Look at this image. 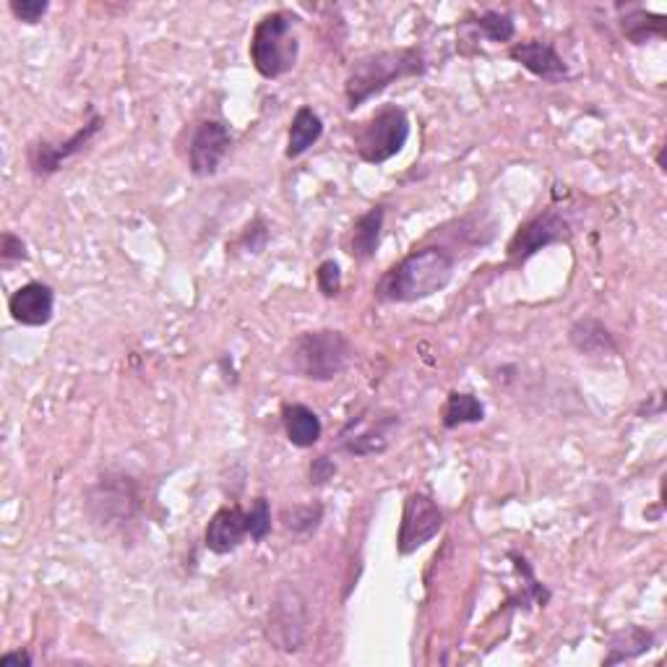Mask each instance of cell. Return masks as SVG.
Returning a JSON list of instances; mask_svg holds the SVG:
<instances>
[{"label":"cell","mask_w":667,"mask_h":667,"mask_svg":"<svg viewBox=\"0 0 667 667\" xmlns=\"http://www.w3.org/2000/svg\"><path fill=\"white\" fill-rule=\"evenodd\" d=\"M456 261L447 248L426 246L412 250L386 271L376 284V295L386 303H418L447 290L454 279Z\"/></svg>","instance_id":"cell-1"},{"label":"cell","mask_w":667,"mask_h":667,"mask_svg":"<svg viewBox=\"0 0 667 667\" xmlns=\"http://www.w3.org/2000/svg\"><path fill=\"white\" fill-rule=\"evenodd\" d=\"M428 63L420 47H394L368 53L349 66V74L344 78V99L347 110H357L368 99L381 95L391 84L401 78H412L426 74Z\"/></svg>","instance_id":"cell-2"},{"label":"cell","mask_w":667,"mask_h":667,"mask_svg":"<svg viewBox=\"0 0 667 667\" xmlns=\"http://www.w3.org/2000/svg\"><path fill=\"white\" fill-rule=\"evenodd\" d=\"M355 357L353 342L336 329H315L303 332L287 344L282 363L287 373L315 384H329L349 368Z\"/></svg>","instance_id":"cell-3"},{"label":"cell","mask_w":667,"mask_h":667,"mask_svg":"<svg viewBox=\"0 0 667 667\" xmlns=\"http://www.w3.org/2000/svg\"><path fill=\"white\" fill-rule=\"evenodd\" d=\"M86 514L105 535H118L141 514L139 485L126 472H105L86 491Z\"/></svg>","instance_id":"cell-4"},{"label":"cell","mask_w":667,"mask_h":667,"mask_svg":"<svg viewBox=\"0 0 667 667\" xmlns=\"http://www.w3.org/2000/svg\"><path fill=\"white\" fill-rule=\"evenodd\" d=\"M295 21L292 13L271 11L256 24L250 34L248 55L263 78H282L298 66L300 40L295 34Z\"/></svg>","instance_id":"cell-5"},{"label":"cell","mask_w":667,"mask_h":667,"mask_svg":"<svg viewBox=\"0 0 667 667\" xmlns=\"http://www.w3.org/2000/svg\"><path fill=\"white\" fill-rule=\"evenodd\" d=\"M410 118L397 105H386L373 112L368 120L355 123L353 128V149L363 162L384 164L397 157L410 141Z\"/></svg>","instance_id":"cell-6"},{"label":"cell","mask_w":667,"mask_h":667,"mask_svg":"<svg viewBox=\"0 0 667 667\" xmlns=\"http://www.w3.org/2000/svg\"><path fill=\"white\" fill-rule=\"evenodd\" d=\"M308 628H311V611L305 594L292 584H282L271 600L267 615V639L275 649L295 655L305 647Z\"/></svg>","instance_id":"cell-7"},{"label":"cell","mask_w":667,"mask_h":667,"mask_svg":"<svg viewBox=\"0 0 667 667\" xmlns=\"http://www.w3.org/2000/svg\"><path fill=\"white\" fill-rule=\"evenodd\" d=\"M105 118L103 115H92L86 123L78 128L76 133H71L66 141H47V139H37L29 143L26 149V162L29 170H32L34 177H50L55 175L57 170L66 164L71 157H76L78 152H84L89 147L92 139L103 131Z\"/></svg>","instance_id":"cell-8"},{"label":"cell","mask_w":667,"mask_h":667,"mask_svg":"<svg viewBox=\"0 0 667 667\" xmlns=\"http://www.w3.org/2000/svg\"><path fill=\"white\" fill-rule=\"evenodd\" d=\"M443 516L441 506L426 493H410L401 508V525L397 535V550L399 556H412L420 548L433 540L435 535L443 529Z\"/></svg>","instance_id":"cell-9"},{"label":"cell","mask_w":667,"mask_h":667,"mask_svg":"<svg viewBox=\"0 0 667 667\" xmlns=\"http://www.w3.org/2000/svg\"><path fill=\"white\" fill-rule=\"evenodd\" d=\"M569 238V222L553 209L542 212L516 229L512 243H508V261H512L514 267H521V263H527L535 254H540L542 248L556 246V243H566Z\"/></svg>","instance_id":"cell-10"},{"label":"cell","mask_w":667,"mask_h":667,"mask_svg":"<svg viewBox=\"0 0 667 667\" xmlns=\"http://www.w3.org/2000/svg\"><path fill=\"white\" fill-rule=\"evenodd\" d=\"M233 147V133L222 120L206 118L193 128L189 143V168L196 177L217 175Z\"/></svg>","instance_id":"cell-11"},{"label":"cell","mask_w":667,"mask_h":667,"mask_svg":"<svg viewBox=\"0 0 667 667\" xmlns=\"http://www.w3.org/2000/svg\"><path fill=\"white\" fill-rule=\"evenodd\" d=\"M399 428V415L386 412L381 418H353L344 426L340 447L353 456H378L391 447Z\"/></svg>","instance_id":"cell-12"},{"label":"cell","mask_w":667,"mask_h":667,"mask_svg":"<svg viewBox=\"0 0 667 667\" xmlns=\"http://www.w3.org/2000/svg\"><path fill=\"white\" fill-rule=\"evenodd\" d=\"M508 57L514 63H519L521 68L529 71V74L542 78L548 84H558L569 78V66L558 50L553 47V42L545 40H525L516 42V45L508 47Z\"/></svg>","instance_id":"cell-13"},{"label":"cell","mask_w":667,"mask_h":667,"mask_svg":"<svg viewBox=\"0 0 667 667\" xmlns=\"http://www.w3.org/2000/svg\"><path fill=\"white\" fill-rule=\"evenodd\" d=\"M11 319L21 326H47L55 315V290L45 282H26L9 298Z\"/></svg>","instance_id":"cell-14"},{"label":"cell","mask_w":667,"mask_h":667,"mask_svg":"<svg viewBox=\"0 0 667 667\" xmlns=\"http://www.w3.org/2000/svg\"><path fill=\"white\" fill-rule=\"evenodd\" d=\"M248 537V516L240 506H222L212 516L204 532L206 550L214 556H229L240 548Z\"/></svg>","instance_id":"cell-15"},{"label":"cell","mask_w":667,"mask_h":667,"mask_svg":"<svg viewBox=\"0 0 667 667\" xmlns=\"http://www.w3.org/2000/svg\"><path fill=\"white\" fill-rule=\"evenodd\" d=\"M384 222H386V206H381V204L370 206L368 212L361 214V217L355 219L353 229H349V240H347V254L353 256L355 261H370V258L378 254Z\"/></svg>","instance_id":"cell-16"},{"label":"cell","mask_w":667,"mask_h":667,"mask_svg":"<svg viewBox=\"0 0 667 667\" xmlns=\"http://www.w3.org/2000/svg\"><path fill=\"white\" fill-rule=\"evenodd\" d=\"M569 342L584 357H607L618 353V344L611 329L598 319H582L569 329Z\"/></svg>","instance_id":"cell-17"},{"label":"cell","mask_w":667,"mask_h":667,"mask_svg":"<svg viewBox=\"0 0 667 667\" xmlns=\"http://www.w3.org/2000/svg\"><path fill=\"white\" fill-rule=\"evenodd\" d=\"M282 426L287 441L298 449H311L321 441V435H324V426H321L319 415H315L311 407L300 405V401H292V405L282 407Z\"/></svg>","instance_id":"cell-18"},{"label":"cell","mask_w":667,"mask_h":667,"mask_svg":"<svg viewBox=\"0 0 667 667\" xmlns=\"http://www.w3.org/2000/svg\"><path fill=\"white\" fill-rule=\"evenodd\" d=\"M321 136H324V120H321V115L313 107L303 105L295 112V118H292L290 131H287L284 157L287 160H300L313 143H319Z\"/></svg>","instance_id":"cell-19"},{"label":"cell","mask_w":667,"mask_h":667,"mask_svg":"<svg viewBox=\"0 0 667 667\" xmlns=\"http://www.w3.org/2000/svg\"><path fill=\"white\" fill-rule=\"evenodd\" d=\"M485 420V407L475 394L470 391H451L447 405L441 410V422L447 430H456L462 426H477Z\"/></svg>","instance_id":"cell-20"},{"label":"cell","mask_w":667,"mask_h":667,"mask_svg":"<svg viewBox=\"0 0 667 667\" xmlns=\"http://www.w3.org/2000/svg\"><path fill=\"white\" fill-rule=\"evenodd\" d=\"M621 29L631 45H644V42L655 37H665L667 19L663 13H649L644 9H626V13L621 17Z\"/></svg>","instance_id":"cell-21"},{"label":"cell","mask_w":667,"mask_h":667,"mask_svg":"<svg viewBox=\"0 0 667 667\" xmlns=\"http://www.w3.org/2000/svg\"><path fill=\"white\" fill-rule=\"evenodd\" d=\"M652 644H655V634H652V631H644L639 626L618 631L611 639V655L605 657V665H618L642 657L644 652L652 649Z\"/></svg>","instance_id":"cell-22"},{"label":"cell","mask_w":667,"mask_h":667,"mask_svg":"<svg viewBox=\"0 0 667 667\" xmlns=\"http://www.w3.org/2000/svg\"><path fill=\"white\" fill-rule=\"evenodd\" d=\"M279 521L287 532L292 535H311L324 521V506L321 504H292L284 506L279 514Z\"/></svg>","instance_id":"cell-23"},{"label":"cell","mask_w":667,"mask_h":667,"mask_svg":"<svg viewBox=\"0 0 667 667\" xmlns=\"http://www.w3.org/2000/svg\"><path fill=\"white\" fill-rule=\"evenodd\" d=\"M472 26L477 29L480 34H485L491 42H498V45H504V42H512L516 34V24L514 17L506 11H483L475 21H470Z\"/></svg>","instance_id":"cell-24"},{"label":"cell","mask_w":667,"mask_h":667,"mask_svg":"<svg viewBox=\"0 0 667 667\" xmlns=\"http://www.w3.org/2000/svg\"><path fill=\"white\" fill-rule=\"evenodd\" d=\"M248 516V537L254 542H263L271 532V508H269V498L267 496H258L254 501V506H250V512H246Z\"/></svg>","instance_id":"cell-25"},{"label":"cell","mask_w":667,"mask_h":667,"mask_svg":"<svg viewBox=\"0 0 667 667\" xmlns=\"http://www.w3.org/2000/svg\"><path fill=\"white\" fill-rule=\"evenodd\" d=\"M9 11L13 13V19L21 21V24H40L45 19V13L50 11L47 0H11Z\"/></svg>","instance_id":"cell-26"},{"label":"cell","mask_w":667,"mask_h":667,"mask_svg":"<svg viewBox=\"0 0 667 667\" xmlns=\"http://www.w3.org/2000/svg\"><path fill=\"white\" fill-rule=\"evenodd\" d=\"M29 261V250L26 243L19 238L17 233H3L0 235V263H3V269L13 267V263H24Z\"/></svg>","instance_id":"cell-27"},{"label":"cell","mask_w":667,"mask_h":667,"mask_svg":"<svg viewBox=\"0 0 667 667\" xmlns=\"http://www.w3.org/2000/svg\"><path fill=\"white\" fill-rule=\"evenodd\" d=\"M315 284H319L321 295L336 298L342 292V269L336 261H324L315 269Z\"/></svg>","instance_id":"cell-28"},{"label":"cell","mask_w":667,"mask_h":667,"mask_svg":"<svg viewBox=\"0 0 667 667\" xmlns=\"http://www.w3.org/2000/svg\"><path fill=\"white\" fill-rule=\"evenodd\" d=\"M334 475H336V464H334V459H329V456H319V459H313V464H311V470H308V477H311V485H326L329 480H334Z\"/></svg>","instance_id":"cell-29"},{"label":"cell","mask_w":667,"mask_h":667,"mask_svg":"<svg viewBox=\"0 0 667 667\" xmlns=\"http://www.w3.org/2000/svg\"><path fill=\"white\" fill-rule=\"evenodd\" d=\"M256 235H269L267 222H263L261 217L250 222V225L246 227V233H243V238H240L243 246L248 248V254H261L263 246H267V243H263V240H256Z\"/></svg>","instance_id":"cell-30"},{"label":"cell","mask_w":667,"mask_h":667,"mask_svg":"<svg viewBox=\"0 0 667 667\" xmlns=\"http://www.w3.org/2000/svg\"><path fill=\"white\" fill-rule=\"evenodd\" d=\"M29 667L32 665V655L24 649H17V652H6L3 657H0V667Z\"/></svg>","instance_id":"cell-31"}]
</instances>
